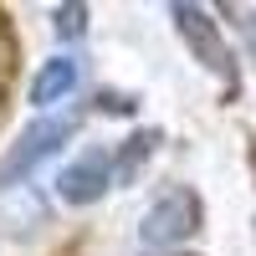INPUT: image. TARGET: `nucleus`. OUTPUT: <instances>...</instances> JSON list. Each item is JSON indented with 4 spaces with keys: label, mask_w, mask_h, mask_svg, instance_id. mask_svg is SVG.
<instances>
[{
    "label": "nucleus",
    "mask_w": 256,
    "mask_h": 256,
    "mask_svg": "<svg viewBox=\"0 0 256 256\" xmlns=\"http://www.w3.org/2000/svg\"><path fill=\"white\" fill-rule=\"evenodd\" d=\"M72 134H77V118H36L26 134L10 144V154L0 159V195H6V190H16V184H26V180H31V174H36V169L46 164Z\"/></svg>",
    "instance_id": "nucleus-1"
},
{
    "label": "nucleus",
    "mask_w": 256,
    "mask_h": 256,
    "mask_svg": "<svg viewBox=\"0 0 256 256\" xmlns=\"http://www.w3.org/2000/svg\"><path fill=\"white\" fill-rule=\"evenodd\" d=\"M195 230H200V195H195V190H184V184H169L164 195H154V205L144 210L138 241L154 246V251H164V246L190 241Z\"/></svg>",
    "instance_id": "nucleus-2"
},
{
    "label": "nucleus",
    "mask_w": 256,
    "mask_h": 256,
    "mask_svg": "<svg viewBox=\"0 0 256 256\" xmlns=\"http://www.w3.org/2000/svg\"><path fill=\"white\" fill-rule=\"evenodd\" d=\"M174 16V26H180V36H184V46L195 52V62L205 72H216V77H236V52L226 46V36H220V20L210 16L205 6H174L169 10Z\"/></svg>",
    "instance_id": "nucleus-3"
},
{
    "label": "nucleus",
    "mask_w": 256,
    "mask_h": 256,
    "mask_svg": "<svg viewBox=\"0 0 256 256\" xmlns=\"http://www.w3.org/2000/svg\"><path fill=\"white\" fill-rule=\"evenodd\" d=\"M108 184H113V159L92 148V154L72 159V164L56 174V195L67 200V205H92V200L108 195Z\"/></svg>",
    "instance_id": "nucleus-4"
},
{
    "label": "nucleus",
    "mask_w": 256,
    "mask_h": 256,
    "mask_svg": "<svg viewBox=\"0 0 256 256\" xmlns=\"http://www.w3.org/2000/svg\"><path fill=\"white\" fill-rule=\"evenodd\" d=\"M77 77H82L77 56H46L36 67V77H31V108H52V102H62L77 88Z\"/></svg>",
    "instance_id": "nucleus-5"
},
{
    "label": "nucleus",
    "mask_w": 256,
    "mask_h": 256,
    "mask_svg": "<svg viewBox=\"0 0 256 256\" xmlns=\"http://www.w3.org/2000/svg\"><path fill=\"white\" fill-rule=\"evenodd\" d=\"M154 148H159V128H138V134H128L118 144V154H113V184H134L138 169L154 159Z\"/></svg>",
    "instance_id": "nucleus-6"
},
{
    "label": "nucleus",
    "mask_w": 256,
    "mask_h": 256,
    "mask_svg": "<svg viewBox=\"0 0 256 256\" xmlns=\"http://www.w3.org/2000/svg\"><path fill=\"white\" fill-rule=\"evenodd\" d=\"M56 36L62 41L88 36V6H56Z\"/></svg>",
    "instance_id": "nucleus-7"
},
{
    "label": "nucleus",
    "mask_w": 256,
    "mask_h": 256,
    "mask_svg": "<svg viewBox=\"0 0 256 256\" xmlns=\"http://www.w3.org/2000/svg\"><path fill=\"white\" fill-rule=\"evenodd\" d=\"M98 108H102V113H134L138 102L128 98V92H102V98H98Z\"/></svg>",
    "instance_id": "nucleus-8"
},
{
    "label": "nucleus",
    "mask_w": 256,
    "mask_h": 256,
    "mask_svg": "<svg viewBox=\"0 0 256 256\" xmlns=\"http://www.w3.org/2000/svg\"><path fill=\"white\" fill-rule=\"evenodd\" d=\"M230 16H236V26L246 31V41H251V52H256V10H246V6H241V10H230Z\"/></svg>",
    "instance_id": "nucleus-9"
}]
</instances>
